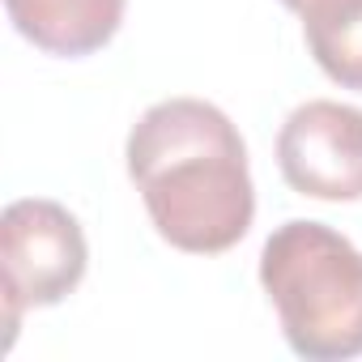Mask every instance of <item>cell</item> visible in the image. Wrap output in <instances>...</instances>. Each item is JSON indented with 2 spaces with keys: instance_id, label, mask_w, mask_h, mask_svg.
Segmentation results:
<instances>
[{
  "instance_id": "8992f818",
  "label": "cell",
  "mask_w": 362,
  "mask_h": 362,
  "mask_svg": "<svg viewBox=\"0 0 362 362\" xmlns=\"http://www.w3.org/2000/svg\"><path fill=\"white\" fill-rule=\"evenodd\" d=\"M303 35L315 64L362 94V0H315L303 13Z\"/></svg>"
},
{
  "instance_id": "6da1fadb",
  "label": "cell",
  "mask_w": 362,
  "mask_h": 362,
  "mask_svg": "<svg viewBox=\"0 0 362 362\" xmlns=\"http://www.w3.org/2000/svg\"><path fill=\"white\" fill-rule=\"evenodd\" d=\"M128 175L153 230L192 256L230 252L256 218L247 145L205 98L153 103L128 132Z\"/></svg>"
},
{
  "instance_id": "7a4b0ae2",
  "label": "cell",
  "mask_w": 362,
  "mask_h": 362,
  "mask_svg": "<svg viewBox=\"0 0 362 362\" xmlns=\"http://www.w3.org/2000/svg\"><path fill=\"white\" fill-rule=\"evenodd\" d=\"M260 286L286 345L307 362L362 354V252L332 226L290 218L260 252Z\"/></svg>"
},
{
  "instance_id": "5b68a950",
  "label": "cell",
  "mask_w": 362,
  "mask_h": 362,
  "mask_svg": "<svg viewBox=\"0 0 362 362\" xmlns=\"http://www.w3.org/2000/svg\"><path fill=\"white\" fill-rule=\"evenodd\" d=\"M128 0H5L13 30L47 56H90L107 47Z\"/></svg>"
},
{
  "instance_id": "277c9868",
  "label": "cell",
  "mask_w": 362,
  "mask_h": 362,
  "mask_svg": "<svg viewBox=\"0 0 362 362\" xmlns=\"http://www.w3.org/2000/svg\"><path fill=\"white\" fill-rule=\"evenodd\" d=\"M286 184L311 201H362V111L337 98L294 107L277 132Z\"/></svg>"
},
{
  "instance_id": "3957f363",
  "label": "cell",
  "mask_w": 362,
  "mask_h": 362,
  "mask_svg": "<svg viewBox=\"0 0 362 362\" xmlns=\"http://www.w3.org/2000/svg\"><path fill=\"white\" fill-rule=\"evenodd\" d=\"M90 264L81 222L43 197H22L0 214V269H5V315L9 341L22 324L26 307L64 303Z\"/></svg>"
},
{
  "instance_id": "52a82bcc",
  "label": "cell",
  "mask_w": 362,
  "mask_h": 362,
  "mask_svg": "<svg viewBox=\"0 0 362 362\" xmlns=\"http://www.w3.org/2000/svg\"><path fill=\"white\" fill-rule=\"evenodd\" d=\"M281 5H286V9H294V13H298V18H303V13H307V9H311V5H315V0H281Z\"/></svg>"
}]
</instances>
